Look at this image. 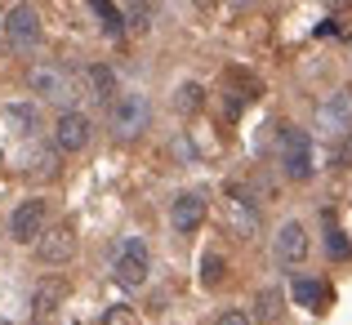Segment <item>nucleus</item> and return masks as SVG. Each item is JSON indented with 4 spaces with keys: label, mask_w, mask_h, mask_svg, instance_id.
Instances as JSON below:
<instances>
[{
    "label": "nucleus",
    "mask_w": 352,
    "mask_h": 325,
    "mask_svg": "<svg viewBox=\"0 0 352 325\" xmlns=\"http://www.w3.org/2000/svg\"><path fill=\"white\" fill-rule=\"evenodd\" d=\"M276 165H281V174L290 183H308L312 174H317L308 129H299V125H281L276 129Z\"/></svg>",
    "instance_id": "1"
},
{
    "label": "nucleus",
    "mask_w": 352,
    "mask_h": 325,
    "mask_svg": "<svg viewBox=\"0 0 352 325\" xmlns=\"http://www.w3.org/2000/svg\"><path fill=\"white\" fill-rule=\"evenodd\" d=\"M50 134H54V152L76 156V152H85L89 138H94V120H89L85 111H76V107H63Z\"/></svg>",
    "instance_id": "4"
},
{
    "label": "nucleus",
    "mask_w": 352,
    "mask_h": 325,
    "mask_svg": "<svg viewBox=\"0 0 352 325\" xmlns=\"http://www.w3.org/2000/svg\"><path fill=\"white\" fill-rule=\"evenodd\" d=\"M223 272H228L223 254H214V249H210V254H201V285H210V290H214V285L223 281Z\"/></svg>",
    "instance_id": "19"
},
{
    "label": "nucleus",
    "mask_w": 352,
    "mask_h": 325,
    "mask_svg": "<svg viewBox=\"0 0 352 325\" xmlns=\"http://www.w3.org/2000/svg\"><path fill=\"white\" fill-rule=\"evenodd\" d=\"M308 249H312V240H308V227H303L299 218H285L281 227H276V236H272V258L281 267H299L303 258H308Z\"/></svg>",
    "instance_id": "11"
},
{
    "label": "nucleus",
    "mask_w": 352,
    "mask_h": 325,
    "mask_svg": "<svg viewBox=\"0 0 352 325\" xmlns=\"http://www.w3.org/2000/svg\"><path fill=\"white\" fill-rule=\"evenodd\" d=\"M214 325H254V317H250L245 308H228V312H219Z\"/></svg>",
    "instance_id": "23"
},
{
    "label": "nucleus",
    "mask_w": 352,
    "mask_h": 325,
    "mask_svg": "<svg viewBox=\"0 0 352 325\" xmlns=\"http://www.w3.org/2000/svg\"><path fill=\"white\" fill-rule=\"evenodd\" d=\"M147 272H152V258H147V240H143V236H129L125 245L116 249V263H112L116 285H125V290H138V285H147Z\"/></svg>",
    "instance_id": "8"
},
{
    "label": "nucleus",
    "mask_w": 352,
    "mask_h": 325,
    "mask_svg": "<svg viewBox=\"0 0 352 325\" xmlns=\"http://www.w3.org/2000/svg\"><path fill=\"white\" fill-rule=\"evenodd\" d=\"M107 125H112V134L120 143L143 138L147 125H152V103H147V94H120L116 103L107 107Z\"/></svg>",
    "instance_id": "2"
},
{
    "label": "nucleus",
    "mask_w": 352,
    "mask_h": 325,
    "mask_svg": "<svg viewBox=\"0 0 352 325\" xmlns=\"http://www.w3.org/2000/svg\"><path fill=\"white\" fill-rule=\"evenodd\" d=\"M330 165H335V170H352V134H344L335 143V152H330Z\"/></svg>",
    "instance_id": "22"
},
{
    "label": "nucleus",
    "mask_w": 352,
    "mask_h": 325,
    "mask_svg": "<svg viewBox=\"0 0 352 325\" xmlns=\"http://www.w3.org/2000/svg\"><path fill=\"white\" fill-rule=\"evenodd\" d=\"M63 299H67V281H63V276H45V281L32 290V317L36 321H54L58 308H63Z\"/></svg>",
    "instance_id": "12"
},
{
    "label": "nucleus",
    "mask_w": 352,
    "mask_h": 325,
    "mask_svg": "<svg viewBox=\"0 0 352 325\" xmlns=\"http://www.w3.org/2000/svg\"><path fill=\"white\" fill-rule=\"evenodd\" d=\"M5 116H9V125H14L18 134H27V138L41 129V111H36V103H9Z\"/></svg>",
    "instance_id": "14"
},
{
    "label": "nucleus",
    "mask_w": 352,
    "mask_h": 325,
    "mask_svg": "<svg viewBox=\"0 0 352 325\" xmlns=\"http://www.w3.org/2000/svg\"><path fill=\"white\" fill-rule=\"evenodd\" d=\"M294 303H299V308H321V303H326V285L299 276V281H294Z\"/></svg>",
    "instance_id": "18"
},
{
    "label": "nucleus",
    "mask_w": 352,
    "mask_h": 325,
    "mask_svg": "<svg viewBox=\"0 0 352 325\" xmlns=\"http://www.w3.org/2000/svg\"><path fill=\"white\" fill-rule=\"evenodd\" d=\"M326 254H330V258H348V254H352L348 236H344L339 227H330V232H326Z\"/></svg>",
    "instance_id": "21"
},
{
    "label": "nucleus",
    "mask_w": 352,
    "mask_h": 325,
    "mask_svg": "<svg viewBox=\"0 0 352 325\" xmlns=\"http://www.w3.org/2000/svg\"><path fill=\"white\" fill-rule=\"evenodd\" d=\"M312 125H317V134L330 138V143H339L344 134H352V89H339V94L321 98Z\"/></svg>",
    "instance_id": "7"
},
{
    "label": "nucleus",
    "mask_w": 352,
    "mask_h": 325,
    "mask_svg": "<svg viewBox=\"0 0 352 325\" xmlns=\"http://www.w3.org/2000/svg\"><path fill=\"white\" fill-rule=\"evenodd\" d=\"M27 89H32L41 103H67L72 98V76H67V67L63 63H32L27 67Z\"/></svg>",
    "instance_id": "6"
},
{
    "label": "nucleus",
    "mask_w": 352,
    "mask_h": 325,
    "mask_svg": "<svg viewBox=\"0 0 352 325\" xmlns=\"http://www.w3.org/2000/svg\"><path fill=\"white\" fill-rule=\"evenodd\" d=\"M36 258H41L45 267H63L76 258L80 249V236H76V223H54V227H45V236L36 240Z\"/></svg>",
    "instance_id": "9"
},
{
    "label": "nucleus",
    "mask_w": 352,
    "mask_h": 325,
    "mask_svg": "<svg viewBox=\"0 0 352 325\" xmlns=\"http://www.w3.org/2000/svg\"><path fill=\"white\" fill-rule=\"evenodd\" d=\"M326 5H335V9H339V5H348V0H326Z\"/></svg>",
    "instance_id": "24"
},
{
    "label": "nucleus",
    "mask_w": 352,
    "mask_h": 325,
    "mask_svg": "<svg viewBox=\"0 0 352 325\" xmlns=\"http://www.w3.org/2000/svg\"><path fill=\"white\" fill-rule=\"evenodd\" d=\"M348 201H352V188H348Z\"/></svg>",
    "instance_id": "26"
},
{
    "label": "nucleus",
    "mask_w": 352,
    "mask_h": 325,
    "mask_svg": "<svg viewBox=\"0 0 352 325\" xmlns=\"http://www.w3.org/2000/svg\"><path fill=\"white\" fill-rule=\"evenodd\" d=\"M0 325H9V321H0Z\"/></svg>",
    "instance_id": "27"
},
{
    "label": "nucleus",
    "mask_w": 352,
    "mask_h": 325,
    "mask_svg": "<svg viewBox=\"0 0 352 325\" xmlns=\"http://www.w3.org/2000/svg\"><path fill=\"white\" fill-rule=\"evenodd\" d=\"M210 214V192L206 188H183L179 197L170 201V227L179 232V236H192V232L206 223Z\"/></svg>",
    "instance_id": "10"
},
{
    "label": "nucleus",
    "mask_w": 352,
    "mask_h": 325,
    "mask_svg": "<svg viewBox=\"0 0 352 325\" xmlns=\"http://www.w3.org/2000/svg\"><path fill=\"white\" fill-rule=\"evenodd\" d=\"M85 85H89V94L98 98L103 107H112L116 98H120V85H116V71L107 67V63H94V67H85Z\"/></svg>",
    "instance_id": "13"
},
{
    "label": "nucleus",
    "mask_w": 352,
    "mask_h": 325,
    "mask_svg": "<svg viewBox=\"0 0 352 325\" xmlns=\"http://www.w3.org/2000/svg\"><path fill=\"white\" fill-rule=\"evenodd\" d=\"M58 156L63 152H36L32 156V174L36 179H54V174H58Z\"/></svg>",
    "instance_id": "20"
},
{
    "label": "nucleus",
    "mask_w": 352,
    "mask_h": 325,
    "mask_svg": "<svg viewBox=\"0 0 352 325\" xmlns=\"http://www.w3.org/2000/svg\"><path fill=\"white\" fill-rule=\"evenodd\" d=\"M250 317H254V321H276V317H281V290H272V285L258 290L254 294V312H250Z\"/></svg>",
    "instance_id": "17"
},
{
    "label": "nucleus",
    "mask_w": 352,
    "mask_h": 325,
    "mask_svg": "<svg viewBox=\"0 0 352 325\" xmlns=\"http://www.w3.org/2000/svg\"><path fill=\"white\" fill-rule=\"evenodd\" d=\"M201 103H206V89H201L197 80H183V85L174 89V111H179V116H192V111H201Z\"/></svg>",
    "instance_id": "16"
},
{
    "label": "nucleus",
    "mask_w": 352,
    "mask_h": 325,
    "mask_svg": "<svg viewBox=\"0 0 352 325\" xmlns=\"http://www.w3.org/2000/svg\"><path fill=\"white\" fill-rule=\"evenodd\" d=\"M41 36H45V27H41V14H36V5H14L5 14V45L14 54H32L36 45H41Z\"/></svg>",
    "instance_id": "5"
},
{
    "label": "nucleus",
    "mask_w": 352,
    "mask_h": 325,
    "mask_svg": "<svg viewBox=\"0 0 352 325\" xmlns=\"http://www.w3.org/2000/svg\"><path fill=\"white\" fill-rule=\"evenodd\" d=\"M236 5H254V0H236Z\"/></svg>",
    "instance_id": "25"
},
{
    "label": "nucleus",
    "mask_w": 352,
    "mask_h": 325,
    "mask_svg": "<svg viewBox=\"0 0 352 325\" xmlns=\"http://www.w3.org/2000/svg\"><path fill=\"white\" fill-rule=\"evenodd\" d=\"M45 227H50V201L45 197L18 201L14 214H9V240H14V245H36V240L45 236Z\"/></svg>",
    "instance_id": "3"
},
{
    "label": "nucleus",
    "mask_w": 352,
    "mask_h": 325,
    "mask_svg": "<svg viewBox=\"0 0 352 325\" xmlns=\"http://www.w3.org/2000/svg\"><path fill=\"white\" fill-rule=\"evenodd\" d=\"M156 23V0H125V27L129 32H147Z\"/></svg>",
    "instance_id": "15"
}]
</instances>
